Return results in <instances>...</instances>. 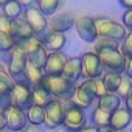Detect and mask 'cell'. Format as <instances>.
<instances>
[{
    "instance_id": "b9f144b4",
    "label": "cell",
    "mask_w": 132,
    "mask_h": 132,
    "mask_svg": "<svg viewBox=\"0 0 132 132\" xmlns=\"http://www.w3.org/2000/svg\"><path fill=\"white\" fill-rule=\"evenodd\" d=\"M19 2H20V5L23 8H30V6H33V3L36 2V0H19Z\"/></svg>"
},
{
    "instance_id": "603a6c76",
    "label": "cell",
    "mask_w": 132,
    "mask_h": 132,
    "mask_svg": "<svg viewBox=\"0 0 132 132\" xmlns=\"http://www.w3.org/2000/svg\"><path fill=\"white\" fill-rule=\"evenodd\" d=\"M103 82H104V87L107 92H115L118 90L120 84H121V79H123V73H118V72H106L103 76H101Z\"/></svg>"
},
{
    "instance_id": "4316f807",
    "label": "cell",
    "mask_w": 132,
    "mask_h": 132,
    "mask_svg": "<svg viewBox=\"0 0 132 132\" xmlns=\"http://www.w3.org/2000/svg\"><path fill=\"white\" fill-rule=\"evenodd\" d=\"M47 57H48V51H47L44 47H40L37 51H34V53H31V54L27 56L28 62H31L33 65H36L37 69H42V70H44V67H45Z\"/></svg>"
},
{
    "instance_id": "ee69618b",
    "label": "cell",
    "mask_w": 132,
    "mask_h": 132,
    "mask_svg": "<svg viewBox=\"0 0 132 132\" xmlns=\"http://www.w3.org/2000/svg\"><path fill=\"white\" fill-rule=\"evenodd\" d=\"M112 132H123V130H115V129H113V130H112Z\"/></svg>"
},
{
    "instance_id": "277c9868",
    "label": "cell",
    "mask_w": 132,
    "mask_h": 132,
    "mask_svg": "<svg viewBox=\"0 0 132 132\" xmlns=\"http://www.w3.org/2000/svg\"><path fill=\"white\" fill-rule=\"evenodd\" d=\"M95 27H96L98 37H110V39H115L118 42H123L126 34H127V30L123 23H118V22L107 19V17L95 19Z\"/></svg>"
},
{
    "instance_id": "d4e9b609",
    "label": "cell",
    "mask_w": 132,
    "mask_h": 132,
    "mask_svg": "<svg viewBox=\"0 0 132 132\" xmlns=\"http://www.w3.org/2000/svg\"><path fill=\"white\" fill-rule=\"evenodd\" d=\"M31 93H33V104H36V106L45 107V106L53 100V96H51L40 84L36 86V87H33V89H31Z\"/></svg>"
},
{
    "instance_id": "836d02e7",
    "label": "cell",
    "mask_w": 132,
    "mask_h": 132,
    "mask_svg": "<svg viewBox=\"0 0 132 132\" xmlns=\"http://www.w3.org/2000/svg\"><path fill=\"white\" fill-rule=\"evenodd\" d=\"M95 48H120V42L110 37H98L95 42Z\"/></svg>"
},
{
    "instance_id": "60d3db41",
    "label": "cell",
    "mask_w": 132,
    "mask_h": 132,
    "mask_svg": "<svg viewBox=\"0 0 132 132\" xmlns=\"http://www.w3.org/2000/svg\"><path fill=\"white\" fill-rule=\"evenodd\" d=\"M6 127V120H5V115H3V112L0 110V130H3Z\"/></svg>"
},
{
    "instance_id": "f546056e",
    "label": "cell",
    "mask_w": 132,
    "mask_h": 132,
    "mask_svg": "<svg viewBox=\"0 0 132 132\" xmlns=\"http://www.w3.org/2000/svg\"><path fill=\"white\" fill-rule=\"evenodd\" d=\"M16 47H19V48H20V50L28 56V54H31V53L37 51V50L42 47V44H40V39H39L37 36H34V37H31V39H28V40L22 42L20 45H16Z\"/></svg>"
},
{
    "instance_id": "e0dca14e",
    "label": "cell",
    "mask_w": 132,
    "mask_h": 132,
    "mask_svg": "<svg viewBox=\"0 0 132 132\" xmlns=\"http://www.w3.org/2000/svg\"><path fill=\"white\" fill-rule=\"evenodd\" d=\"M62 76L72 82H78V79L82 76V65H81V57H70L67 59L62 70Z\"/></svg>"
},
{
    "instance_id": "44dd1931",
    "label": "cell",
    "mask_w": 132,
    "mask_h": 132,
    "mask_svg": "<svg viewBox=\"0 0 132 132\" xmlns=\"http://www.w3.org/2000/svg\"><path fill=\"white\" fill-rule=\"evenodd\" d=\"M69 101H70V104H73V106L81 107V109H84V110H86V107L92 106L93 98H92L90 95H87V93H86L79 86H78V87H76V90H75V93L69 98Z\"/></svg>"
},
{
    "instance_id": "4fadbf2b",
    "label": "cell",
    "mask_w": 132,
    "mask_h": 132,
    "mask_svg": "<svg viewBox=\"0 0 132 132\" xmlns=\"http://www.w3.org/2000/svg\"><path fill=\"white\" fill-rule=\"evenodd\" d=\"M39 39H40L42 47L50 53L61 51L64 48L65 42H67L64 33H59V31H54V30H47L42 36H39Z\"/></svg>"
},
{
    "instance_id": "7402d4cb",
    "label": "cell",
    "mask_w": 132,
    "mask_h": 132,
    "mask_svg": "<svg viewBox=\"0 0 132 132\" xmlns=\"http://www.w3.org/2000/svg\"><path fill=\"white\" fill-rule=\"evenodd\" d=\"M27 120H28V124L39 127V126L44 124V121H45V107L33 104V106L27 110Z\"/></svg>"
},
{
    "instance_id": "52a82bcc",
    "label": "cell",
    "mask_w": 132,
    "mask_h": 132,
    "mask_svg": "<svg viewBox=\"0 0 132 132\" xmlns=\"http://www.w3.org/2000/svg\"><path fill=\"white\" fill-rule=\"evenodd\" d=\"M23 19L28 22V25L33 28L34 34L39 37L42 36L47 30H48V20H47V16H44L37 6H30V8H25L23 11Z\"/></svg>"
},
{
    "instance_id": "74e56055",
    "label": "cell",
    "mask_w": 132,
    "mask_h": 132,
    "mask_svg": "<svg viewBox=\"0 0 132 132\" xmlns=\"http://www.w3.org/2000/svg\"><path fill=\"white\" fill-rule=\"evenodd\" d=\"M124 106H126V109L130 112V115H132V93L127 96V98H124Z\"/></svg>"
},
{
    "instance_id": "e575fe53",
    "label": "cell",
    "mask_w": 132,
    "mask_h": 132,
    "mask_svg": "<svg viewBox=\"0 0 132 132\" xmlns=\"http://www.w3.org/2000/svg\"><path fill=\"white\" fill-rule=\"evenodd\" d=\"M11 19L6 17L5 14H0V33H10L11 28Z\"/></svg>"
},
{
    "instance_id": "ba28073f",
    "label": "cell",
    "mask_w": 132,
    "mask_h": 132,
    "mask_svg": "<svg viewBox=\"0 0 132 132\" xmlns=\"http://www.w3.org/2000/svg\"><path fill=\"white\" fill-rule=\"evenodd\" d=\"M3 115H5V120H6V129L11 130V132L23 130L28 126L27 112L16 107V106H10L8 109H5Z\"/></svg>"
},
{
    "instance_id": "ffe728a7",
    "label": "cell",
    "mask_w": 132,
    "mask_h": 132,
    "mask_svg": "<svg viewBox=\"0 0 132 132\" xmlns=\"http://www.w3.org/2000/svg\"><path fill=\"white\" fill-rule=\"evenodd\" d=\"M98 107L107 110V112H115L118 107H121V96L115 92H106L100 100H98Z\"/></svg>"
},
{
    "instance_id": "ab89813d",
    "label": "cell",
    "mask_w": 132,
    "mask_h": 132,
    "mask_svg": "<svg viewBox=\"0 0 132 132\" xmlns=\"http://www.w3.org/2000/svg\"><path fill=\"white\" fill-rule=\"evenodd\" d=\"M124 73L132 79V59H127V65H126V72Z\"/></svg>"
},
{
    "instance_id": "d6a6232c",
    "label": "cell",
    "mask_w": 132,
    "mask_h": 132,
    "mask_svg": "<svg viewBox=\"0 0 132 132\" xmlns=\"http://www.w3.org/2000/svg\"><path fill=\"white\" fill-rule=\"evenodd\" d=\"M120 51L126 59H132V31H127L124 40L120 44Z\"/></svg>"
},
{
    "instance_id": "6da1fadb",
    "label": "cell",
    "mask_w": 132,
    "mask_h": 132,
    "mask_svg": "<svg viewBox=\"0 0 132 132\" xmlns=\"http://www.w3.org/2000/svg\"><path fill=\"white\" fill-rule=\"evenodd\" d=\"M40 86L53 96V98H57V100H62V98H70L75 90H76V82H72L69 79H65L62 75H57V76H48V75H44L42 81H40Z\"/></svg>"
},
{
    "instance_id": "8fae6325",
    "label": "cell",
    "mask_w": 132,
    "mask_h": 132,
    "mask_svg": "<svg viewBox=\"0 0 132 132\" xmlns=\"http://www.w3.org/2000/svg\"><path fill=\"white\" fill-rule=\"evenodd\" d=\"M10 62H8V73L13 76V79L16 81L23 72H25V67H27V54L19 48V47H14L10 53Z\"/></svg>"
},
{
    "instance_id": "bcb514c9",
    "label": "cell",
    "mask_w": 132,
    "mask_h": 132,
    "mask_svg": "<svg viewBox=\"0 0 132 132\" xmlns=\"http://www.w3.org/2000/svg\"><path fill=\"white\" fill-rule=\"evenodd\" d=\"M0 132H3V130H0Z\"/></svg>"
},
{
    "instance_id": "5b68a950",
    "label": "cell",
    "mask_w": 132,
    "mask_h": 132,
    "mask_svg": "<svg viewBox=\"0 0 132 132\" xmlns=\"http://www.w3.org/2000/svg\"><path fill=\"white\" fill-rule=\"evenodd\" d=\"M86 124H87V115H86V110L84 109L76 107L73 104H70L67 109H65L62 126L67 129L69 132H78Z\"/></svg>"
},
{
    "instance_id": "7a4b0ae2",
    "label": "cell",
    "mask_w": 132,
    "mask_h": 132,
    "mask_svg": "<svg viewBox=\"0 0 132 132\" xmlns=\"http://www.w3.org/2000/svg\"><path fill=\"white\" fill-rule=\"evenodd\" d=\"M95 53L101 61L104 72H118V73L126 72L127 59L123 56L120 48H95Z\"/></svg>"
},
{
    "instance_id": "cb8c5ba5",
    "label": "cell",
    "mask_w": 132,
    "mask_h": 132,
    "mask_svg": "<svg viewBox=\"0 0 132 132\" xmlns=\"http://www.w3.org/2000/svg\"><path fill=\"white\" fill-rule=\"evenodd\" d=\"M110 112H107V110H104V109H101V107H95L93 110H92V124L93 126H96V127H103V126H109L110 124Z\"/></svg>"
},
{
    "instance_id": "7c38bea8",
    "label": "cell",
    "mask_w": 132,
    "mask_h": 132,
    "mask_svg": "<svg viewBox=\"0 0 132 132\" xmlns=\"http://www.w3.org/2000/svg\"><path fill=\"white\" fill-rule=\"evenodd\" d=\"M10 34L14 39L16 45H20L22 42H25V40H28V39H31V37L36 36L34 31H33V28L28 25V22L23 17H19V19H16V20L11 22Z\"/></svg>"
},
{
    "instance_id": "f6af8a7d",
    "label": "cell",
    "mask_w": 132,
    "mask_h": 132,
    "mask_svg": "<svg viewBox=\"0 0 132 132\" xmlns=\"http://www.w3.org/2000/svg\"><path fill=\"white\" fill-rule=\"evenodd\" d=\"M16 132H25V129H23V130H16Z\"/></svg>"
},
{
    "instance_id": "484cf974",
    "label": "cell",
    "mask_w": 132,
    "mask_h": 132,
    "mask_svg": "<svg viewBox=\"0 0 132 132\" xmlns=\"http://www.w3.org/2000/svg\"><path fill=\"white\" fill-rule=\"evenodd\" d=\"M2 8H3V14L6 17H10L11 20H16L23 14V6L20 5L19 0H10V2H6Z\"/></svg>"
},
{
    "instance_id": "9a60e30c",
    "label": "cell",
    "mask_w": 132,
    "mask_h": 132,
    "mask_svg": "<svg viewBox=\"0 0 132 132\" xmlns=\"http://www.w3.org/2000/svg\"><path fill=\"white\" fill-rule=\"evenodd\" d=\"M42 78H44V70H42V69H37L36 65H33L31 62H27L25 72L16 79V82L23 84V86L33 89V87H36V86L40 84Z\"/></svg>"
},
{
    "instance_id": "30bf717a",
    "label": "cell",
    "mask_w": 132,
    "mask_h": 132,
    "mask_svg": "<svg viewBox=\"0 0 132 132\" xmlns=\"http://www.w3.org/2000/svg\"><path fill=\"white\" fill-rule=\"evenodd\" d=\"M11 103L13 106L22 109V110H28L31 106H33V93H31V89L23 86V84H19L16 82L13 90H11Z\"/></svg>"
},
{
    "instance_id": "83f0119b",
    "label": "cell",
    "mask_w": 132,
    "mask_h": 132,
    "mask_svg": "<svg viewBox=\"0 0 132 132\" xmlns=\"http://www.w3.org/2000/svg\"><path fill=\"white\" fill-rule=\"evenodd\" d=\"M16 81L13 79V76L8 73V70H3L0 69V96L2 95H6L13 90Z\"/></svg>"
},
{
    "instance_id": "7bdbcfd3",
    "label": "cell",
    "mask_w": 132,
    "mask_h": 132,
    "mask_svg": "<svg viewBox=\"0 0 132 132\" xmlns=\"http://www.w3.org/2000/svg\"><path fill=\"white\" fill-rule=\"evenodd\" d=\"M6 2H10V0H0V6H3Z\"/></svg>"
},
{
    "instance_id": "4dcf8cb0",
    "label": "cell",
    "mask_w": 132,
    "mask_h": 132,
    "mask_svg": "<svg viewBox=\"0 0 132 132\" xmlns=\"http://www.w3.org/2000/svg\"><path fill=\"white\" fill-rule=\"evenodd\" d=\"M14 47L16 42L10 33H0V53H10Z\"/></svg>"
},
{
    "instance_id": "2e32d148",
    "label": "cell",
    "mask_w": 132,
    "mask_h": 132,
    "mask_svg": "<svg viewBox=\"0 0 132 132\" xmlns=\"http://www.w3.org/2000/svg\"><path fill=\"white\" fill-rule=\"evenodd\" d=\"M132 123V115L130 112L126 109V106L118 107L115 112H112L110 115V126L115 130H124L129 124Z\"/></svg>"
},
{
    "instance_id": "f1b7e54d",
    "label": "cell",
    "mask_w": 132,
    "mask_h": 132,
    "mask_svg": "<svg viewBox=\"0 0 132 132\" xmlns=\"http://www.w3.org/2000/svg\"><path fill=\"white\" fill-rule=\"evenodd\" d=\"M36 2L39 11L44 16H53L61 5V0H36Z\"/></svg>"
},
{
    "instance_id": "9c48e42d",
    "label": "cell",
    "mask_w": 132,
    "mask_h": 132,
    "mask_svg": "<svg viewBox=\"0 0 132 132\" xmlns=\"http://www.w3.org/2000/svg\"><path fill=\"white\" fill-rule=\"evenodd\" d=\"M75 28L78 31V36L89 44H95L98 39V33H96V27H95V19L92 17H79L75 19Z\"/></svg>"
},
{
    "instance_id": "5bb4252c",
    "label": "cell",
    "mask_w": 132,
    "mask_h": 132,
    "mask_svg": "<svg viewBox=\"0 0 132 132\" xmlns=\"http://www.w3.org/2000/svg\"><path fill=\"white\" fill-rule=\"evenodd\" d=\"M65 62H67V57H65V54H64L62 51L48 53L45 67H44V75H48V76L62 75V70H64Z\"/></svg>"
},
{
    "instance_id": "ac0fdd59",
    "label": "cell",
    "mask_w": 132,
    "mask_h": 132,
    "mask_svg": "<svg viewBox=\"0 0 132 132\" xmlns=\"http://www.w3.org/2000/svg\"><path fill=\"white\" fill-rule=\"evenodd\" d=\"M87 95H90L93 100H100L107 90L104 87V82L101 78H95V79H86L81 86H79Z\"/></svg>"
},
{
    "instance_id": "8992f818",
    "label": "cell",
    "mask_w": 132,
    "mask_h": 132,
    "mask_svg": "<svg viewBox=\"0 0 132 132\" xmlns=\"http://www.w3.org/2000/svg\"><path fill=\"white\" fill-rule=\"evenodd\" d=\"M81 57V65H82V78L84 79H95L103 76V65L95 51H87Z\"/></svg>"
},
{
    "instance_id": "d590c367",
    "label": "cell",
    "mask_w": 132,
    "mask_h": 132,
    "mask_svg": "<svg viewBox=\"0 0 132 132\" xmlns=\"http://www.w3.org/2000/svg\"><path fill=\"white\" fill-rule=\"evenodd\" d=\"M123 25L126 27L127 31H132V10L124 11V14H123Z\"/></svg>"
},
{
    "instance_id": "8d00e7d4",
    "label": "cell",
    "mask_w": 132,
    "mask_h": 132,
    "mask_svg": "<svg viewBox=\"0 0 132 132\" xmlns=\"http://www.w3.org/2000/svg\"><path fill=\"white\" fill-rule=\"evenodd\" d=\"M78 132H100L98 130V127L96 126H93V124H86L82 129H79Z\"/></svg>"
},
{
    "instance_id": "3957f363",
    "label": "cell",
    "mask_w": 132,
    "mask_h": 132,
    "mask_svg": "<svg viewBox=\"0 0 132 132\" xmlns=\"http://www.w3.org/2000/svg\"><path fill=\"white\" fill-rule=\"evenodd\" d=\"M69 106H70V101L67 98H62V100L53 98L45 106V121H44V124L48 129H56V127L62 126L64 113H65V109Z\"/></svg>"
},
{
    "instance_id": "f35d334b",
    "label": "cell",
    "mask_w": 132,
    "mask_h": 132,
    "mask_svg": "<svg viewBox=\"0 0 132 132\" xmlns=\"http://www.w3.org/2000/svg\"><path fill=\"white\" fill-rule=\"evenodd\" d=\"M118 2H120V5L123 8H126V11L127 10H132V0H118Z\"/></svg>"
},
{
    "instance_id": "1f68e13d",
    "label": "cell",
    "mask_w": 132,
    "mask_h": 132,
    "mask_svg": "<svg viewBox=\"0 0 132 132\" xmlns=\"http://www.w3.org/2000/svg\"><path fill=\"white\" fill-rule=\"evenodd\" d=\"M117 93L121 96V100H123V98H127V96L132 93V79H130L126 73H123V79H121V84H120Z\"/></svg>"
},
{
    "instance_id": "d6986e66",
    "label": "cell",
    "mask_w": 132,
    "mask_h": 132,
    "mask_svg": "<svg viewBox=\"0 0 132 132\" xmlns=\"http://www.w3.org/2000/svg\"><path fill=\"white\" fill-rule=\"evenodd\" d=\"M73 25H75V17L69 13L57 14L50 20V30H54V31H59V33L69 31Z\"/></svg>"
}]
</instances>
